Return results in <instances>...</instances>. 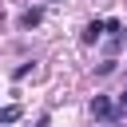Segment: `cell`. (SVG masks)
I'll return each instance as SVG.
<instances>
[{"mask_svg":"<svg viewBox=\"0 0 127 127\" xmlns=\"http://www.w3.org/2000/svg\"><path fill=\"white\" fill-rule=\"evenodd\" d=\"M119 111H127V91H123V95H119Z\"/></svg>","mask_w":127,"mask_h":127,"instance_id":"cell-5","label":"cell"},{"mask_svg":"<svg viewBox=\"0 0 127 127\" xmlns=\"http://www.w3.org/2000/svg\"><path fill=\"white\" fill-rule=\"evenodd\" d=\"M111 111H115V103H111L107 95H95V99H91V115H95V119H107Z\"/></svg>","mask_w":127,"mask_h":127,"instance_id":"cell-1","label":"cell"},{"mask_svg":"<svg viewBox=\"0 0 127 127\" xmlns=\"http://www.w3.org/2000/svg\"><path fill=\"white\" fill-rule=\"evenodd\" d=\"M40 20H44V12H40V8H28V12L20 16V24H24V28H36Z\"/></svg>","mask_w":127,"mask_h":127,"instance_id":"cell-4","label":"cell"},{"mask_svg":"<svg viewBox=\"0 0 127 127\" xmlns=\"http://www.w3.org/2000/svg\"><path fill=\"white\" fill-rule=\"evenodd\" d=\"M103 32H107V24H103V20H91V24L83 28V44H95Z\"/></svg>","mask_w":127,"mask_h":127,"instance_id":"cell-2","label":"cell"},{"mask_svg":"<svg viewBox=\"0 0 127 127\" xmlns=\"http://www.w3.org/2000/svg\"><path fill=\"white\" fill-rule=\"evenodd\" d=\"M52 4H56V0H52Z\"/></svg>","mask_w":127,"mask_h":127,"instance_id":"cell-6","label":"cell"},{"mask_svg":"<svg viewBox=\"0 0 127 127\" xmlns=\"http://www.w3.org/2000/svg\"><path fill=\"white\" fill-rule=\"evenodd\" d=\"M24 111H20V103H8V107H0V123H16Z\"/></svg>","mask_w":127,"mask_h":127,"instance_id":"cell-3","label":"cell"}]
</instances>
